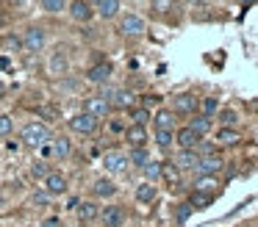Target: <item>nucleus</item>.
<instances>
[{
  "label": "nucleus",
  "mask_w": 258,
  "mask_h": 227,
  "mask_svg": "<svg viewBox=\"0 0 258 227\" xmlns=\"http://www.w3.org/2000/svg\"><path fill=\"white\" fill-rule=\"evenodd\" d=\"M50 127L45 125V122H28V125L23 127V144L31 149H39L45 147V144H50Z\"/></svg>",
  "instance_id": "obj_1"
},
{
  "label": "nucleus",
  "mask_w": 258,
  "mask_h": 227,
  "mask_svg": "<svg viewBox=\"0 0 258 227\" xmlns=\"http://www.w3.org/2000/svg\"><path fill=\"white\" fill-rule=\"evenodd\" d=\"M97 125H100V119H95V116L86 114V111L73 114V116L67 119V127L75 133V136H92V133L97 130Z\"/></svg>",
  "instance_id": "obj_2"
},
{
  "label": "nucleus",
  "mask_w": 258,
  "mask_h": 227,
  "mask_svg": "<svg viewBox=\"0 0 258 227\" xmlns=\"http://www.w3.org/2000/svg\"><path fill=\"white\" fill-rule=\"evenodd\" d=\"M100 97L108 100L111 111H125V108H134V94L128 89H103Z\"/></svg>",
  "instance_id": "obj_3"
},
{
  "label": "nucleus",
  "mask_w": 258,
  "mask_h": 227,
  "mask_svg": "<svg viewBox=\"0 0 258 227\" xmlns=\"http://www.w3.org/2000/svg\"><path fill=\"white\" fill-rule=\"evenodd\" d=\"M103 169L108 175H122V172H128V155L122 149H108V153H103Z\"/></svg>",
  "instance_id": "obj_4"
},
{
  "label": "nucleus",
  "mask_w": 258,
  "mask_h": 227,
  "mask_svg": "<svg viewBox=\"0 0 258 227\" xmlns=\"http://www.w3.org/2000/svg\"><path fill=\"white\" fill-rule=\"evenodd\" d=\"M20 39H23V50H28V53H39L47 44V33H45V28H39V25H31Z\"/></svg>",
  "instance_id": "obj_5"
},
{
  "label": "nucleus",
  "mask_w": 258,
  "mask_h": 227,
  "mask_svg": "<svg viewBox=\"0 0 258 227\" xmlns=\"http://www.w3.org/2000/svg\"><path fill=\"white\" fill-rule=\"evenodd\" d=\"M225 169V155L219 153H206L200 155V161H197V172L200 175H219V172Z\"/></svg>",
  "instance_id": "obj_6"
},
{
  "label": "nucleus",
  "mask_w": 258,
  "mask_h": 227,
  "mask_svg": "<svg viewBox=\"0 0 258 227\" xmlns=\"http://www.w3.org/2000/svg\"><path fill=\"white\" fill-rule=\"evenodd\" d=\"M145 31H147L145 20H142V17H136V14H125L122 20H119V33H122V36H128V39L145 36Z\"/></svg>",
  "instance_id": "obj_7"
},
{
  "label": "nucleus",
  "mask_w": 258,
  "mask_h": 227,
  "mask_svg": "<svg viewBox=\"0 0 258 227\" xmlns=\"http://www.w3.org/2000/svg\"><path fill=\"white\" fill-rule=\"evenodd\" d=\"M42 183H45V191L50 194V197H64V194L70 191V180H67V175H64V172H56V169H53Z\"/></svg>",
  "instance_id": "obj_8"
},
{
  "label": "nucleus",
  "mask_w": 258,
  "mask_h": 227,
  "mask_svg": "<svg viewBox=\"0 0 258 227\" xmlns=\"http://www.w3.org/2000/svg\"><path fill=\"white\" fill-rule=\"evenodd\" d=\"M111 75H114L111 61H97L95 66H89V69H86V81L95 83V86H103V83H108V81H111Z\"/></svg>",
  "instance_id": "obj_9"
},
{
  "label": "nucleus",
  "mask_w": 258,
  "mask_h": 227,
  "mask_svg": "<svg viewBox=\"0 0 258 227\" xmlns=\"http://www.w3.org/2000/svg\"><path fill=\"white\" fill-rule=\"evenodd\" d=\"M100 224L103 227H122L125 224V208L122 205H106V208H100Z\"/></svg>",
  "instance_id": "obj_10"
},
{
  "label": "nucleus",
  "mask_w": 258,
  "mask_h": 227,
  "mask_svg": "<svg viewBox=\"0 0 258 227\" xmlns=\"http://www.w3.org/2000/svg\"><path fill=\"white\" fill-rule=\"evenodd\" d=\"M84 111H86V114H92L95 119H103V116L111 114V105H108L106 97H100V94H92V97L84 100Z\"/></svg>",
  "instance_id": "obj_11"
},
{
  "label": "nucleus",
  "mask_w": 258,
  "mask_h": 227,
  "mask_svg": "<svg viewBox=\"0 0 258 227\" xmlns=\"http://www.w3.org/2000/svg\"><path fill=\"white\" fill-rule=\"evenodd\" d=\"M75 216H78V224H95L97 216H100V205H97L95 199H84V202H78V208H75Z\"/></svg>",
  "instance_id": "obj_12"
},
{
  "label": "nucleus",
  "mask_w": 258,
  "mask_h": 227,
  "mask_svg": "<svg viewBox=\"0 0 258 227\" xmlns=\"http://www.w3.org/2000/svg\"><path fill=\"white\" fill-rule=\"evenodd\" d=\"M67 11L75 22H89L95 17V9H92L89 0H73V3H67Z\"/></svg>",
  "instance_id": "obj_13"
},
{
  "label": "nucleus",
  "mask_w": 258,
  "mask_h": 227,
  "mask_svg": "<svg viewBox=\"0 0 258 227\" xmlns=\"http://www.w3.org/2000/svg\"><path fill=\"white\" fill-rule=\"evenodd\" d=\"M197 161H200V153L197 149H178V155H175L172 164L178 166V172H197Z\"/></svg>",
  "instance_id": "obj_14"
},
{
  "label": "nucleus",
  "mask_w": 258,
  "mask_h": 227,
  "mask_svg": "<svg viewBox=\"0 0 258 227\" xmlns=\"http://www.w3.org/2000/svg\"><path fill=\"white\" fill-rule=\"evenodd\" d=\"M175 111L172 114H197V108H200V100L195 97V94H189V92H183V94H178V97H175Z\"/></svg>",
  "instance_id": "obj_15"
},
{
  "label": "nucleus",
  "mask_w": 258,
  "mask_h": 227,
  "mask_svg": "<svg viewBox=\"0 0 258 227\" xmlns=\"http://www.w3.org/2000/svg\"><path fill=\"white\" fill-rule=\"evenodd\" d=\"M114 194H117V183L108 180V177H97L92 183V197L95 199H111Z\"/></svg>",
  "instance_id": "obj_16"
},
{
  "label": "nucleus",
  "mask_w": 258,
  "mask_h": 227,
  "mask_svg": "<svg viewBox=\"0 0 258 227\" xmlns=\"http://www.w3.org/2000/svg\"><path fill=\"white\" fill-rule=\"evenodd\" d=\"M219 186H222V180H219L217 175H200L195 183H191V191H203V194H219Z\"/></svg>",
  "instance_id": "obj_17"
},
{
  "label": "nucleus",
  "mask_w": 258,
  "mask_h": 227,
  "mask_svg": "<svg viewBox=\"0 0 258 227\" xmlns=\"http://www.w3.org/2000/svg\"><path fill=\"white\" fill-rule=\"evenodd\" d=\"M203 138L197 136L195 130H189V127H180V130H175V144H178L180 149H197L200 147Z\"/></svg>",
  "instance_id": "obj_18"
},
{
  "label": "nucleus",
  "mask_w": 258,
  "mask_h": 227,
  "mask_svg": "<svg viewBox=\"0 0 258 227\" xmlns=\"http://www.w3.org/2000/svg\"><path fill=\"white\" fill-rule=\"evenodd\" d=\"M134 197H136V202L139 205H150L153 199L158 197V186L156 183H139V186H136V191H134Z\"/></svg>",
  "instance_id": "obj_19"
},
{
  "label": "nucleus",
  "mask_w": 258,
  "mask_h": 227,
  "mask_svg": "<svg viewBox=\"0 0 258 227\" xmlns=\"http://www.w3.org/2000/svg\"><path fill=\"white\" fill-rule=\"evenodd\" d=\"M125 141L131 144V149H134V147H147V130L142 125L125 127Z\"/></svg>",
  "instance_id": "obj_20"
},
{
  "label": "nucleus",
  "mask_w": 258,
  "mask_h": 227,
  "mask_svg": "<svg viewBox=\"0 0 258 227\" xmlns=\"http://www.w3.org/2000/svg\"><path fill=\"white\" fill-rule=\"evenodd\" d=\"M150 119L156 130H175V114L169 108H158L156 116H150Z\"/></svg>",
  "instance_id": "obj_21"
},
{
  "label": "nucleus",
  "mask_w": 258,
  "mask_h": 227,
  "mask_svg": "<svg viewBox=\"0 0 258 227\" xmlns=\"http://www.w3.org/2000/svg\"><path fill=\"white\" fill-rule=\"evenodd\" d=\"M50 149H53V158H70L73 155V141H70L67 136H56L50 138Z\"/></svg>",
  "instance_id": "obj_22"
},
{
  "label": "nucleus",
  "mask_w": 258,
  "mask_h": 227,
  "mask_svg": "<svg viewBox=\"0 0 258 227\" xmlns=\"http://www.w3.org/2000/svg\"><path fill=\"white\" fill-rule=\"evenodd\" d=\"M189 130H195L197 136H206V133H211V127H214V119H208V116H203V114H191V119H189Z\"/></svg>",
  "instance_id": "obj_23"
},
{
  "label": "nucleus",
  "mask_w": 258,
  "mask_h": 227,
  "mask_svg": "<svg viewBox=\"0 0 258 227\" xmlns=\"http://www.w3.org/2000/svg\"><path fill=\"white\" fill-rule=\"evenodd\" d=\"M92 9H95L103 20H114V17L119 14V0H95Z\"/></svg>",
  "instance_id": "obj_24"
},
{
  "label": "nucleus",
  "mask_w": 258,
  "mask_h": 227,
  "mask_svg": "<svg viewBox=\"0 0 258 227\" xmlns=\"http://www.w3.org/2000/svg\"><path fill=\"white\" fill-rule=\"evenodd\" d=\"M47 69H50V75H67V69H70V58H67V53L56 50V53L50 55V64H47Z\"/></svg>",
  "instance_id": "obj_25"
},
{
  "label": "nucleus",
  "mask_w": 258,
  "mask_h": 227,
  "mask_svg": "<svg viewBox=\"0 0 258 227\" xmlns=\"http://www.w3.org/2000/svg\"><path fill=\"white\" fill-rule=\"evenodd\" d=\"M161 177L169 183V188H178L180 186V172L172 161H161Z\"/></svg>",
  "instance_id": "obj_26"
},
{
  "label": "nucleus",
  "mask_w": 258,
  "mask_h": 227,
  "mask_svg": "<svg viewBox=\"0 0 258 227\" xmlns=\"http://www.w3.org/2000/svg\"><path fill=\"white\" fill-rule=\"evenodd\" d=\"M214 199H217V194H203V191H191L189 194L191 210H206L208 205H214Z\"/></svg>",
  "instance_id": "obj_27"
},
{
  "label": "nucleus",
  "mask_w": 258,
  "mask_h": 227,
  "mask_svg": "<svg viewBox=\"0 0 258 227\" xmlns=\"http://www.w3.org/2000/svg\"><path fill=\"white\" fill-rule=\"evenodd\" d=\"M147 161H150L147 147H134V149L128 153V166H134V169H145Z\"/></svg>",
  "instance_id": "obj_28"
},
{
  "label": "nucleus",
  "mask_w": 258,
  "mask_h": 227,
  "mask_svg": "<svg viewBox=\"0 0 258 227\" xmlns=\"http://www.w3.org/2000/svg\"><path fill=\"white\" fill-rule=\"evenodd\" d=\"M217 141L222 144V147H236V144L241 141V136L236 133V127H219V130H217Z\"/></svg>",
  "instance_id": "obj_29"
},
{
  "label": "nucleus",
  "mask_w": 258,
  "mask_h": 227,
  "mask_svg": "<svg viewBox=\"0 0 258 227\" xmlns=\"http://www.w3.org/2000/svg\"><path fill=\"white\" fill-rule=\"evenodd\" d=\"M0 47L6 50V53H20L23 50V39L14 36V33H6V36H0Z\"/></svg>",
  "instance_id": "obj_30"
},
{
  "label": "nucleus",
  "mask_w": 258,
  "mask_h": 227,
  "mask_svg": "<svg viewBox=\"0 0 258 227\" xmlns=\"http://www.w3.org/2000/svg\"><path fill=\"white\" fill-rule=\"evenodd\" d=\"M28 202L34 205V208H50L53 197H50V194L45 191V188H36V191L31 194V197H28Z\"/></svg>",
  "instance_id": "obj_31"
},
{
  "label": "nucleus",
  "mask_w": 258,
  "mask_h": 227,
  "mask_svg": "<svg viewBox=\"0 0 258 227\" xmlns=\"http://www.w3.org/2000/svg\"><path fill=\"white\" fill-rule=\"evenodd\" d=\"M200 114L214 119V114H219V100L217 97H203L200 100Z\"/></svg>",
  "instance_id": "obj_32"
},
{
  "label": "nucleus",
  "mask_w": 258,
  "mask_h": 227,
  "mask_svg": "<svg viewBox=\"0 0 258 227\" xmlns=\"http://www.w3.org/2000/svg\"><path fill=\"white\" fill-rule=\"evenodd\" d=\"M50 164H47V161H34V164H31V177H34V180H45L47 175H50Z\"/></svg>",
  "instance_id": "obj_33"
},
{
  "label": "nucleus",
  "mask_w": 258,
  "mask_h": 227,
  "mask_svg": "<svg viewBox=\"0 0 258 227\" xmlns=\"http://www.w3.org/2000/svg\"><path fill=\"white\" fill-rule=\"evenodd\" d=\"M142 172H145L147 183H156V180H161V161H147V166H145Z\"/></svg>",
  "instance_id": "obj_34"
},
{
  "label": "nucleus",
  "mask_w": 258,
  "mask_h": 227,
  "mask_svg": "<svg viewBox=\"0 0 258 227\" xmlns=\"http://www.w3.org/2000/svg\"><path fill=\"white\" fill-rule=\"evenodd\" d=\"M156 144L158 149H169L175 144V130H156Z\"/></svg>",
  "instance_id": "obj_35"
},
{
  "label": "nucleus",
  "mask_w": 258,
  "mask_h": 227,
  "mask_svg": "<svg viewBox=\"0 0 258 227\" xmlns=\"http://www.w3.org/2000/svg\"><path fill=\"white\" fill-rule=\"evenodd\" d=\"M42 11L47 14H58V11H67V0H39Z\"/></svg>",
  "instance_id": "obj_36"
},
{
  "label": "nucleus",
  "mask_w": 258,
  "mask_h": 227,
  "mask_svg": "<svg viewBox=\"0 0 258 227\" xmlns=\"http://www.w3.org/2000/svg\"><path fill=\"white\" fill-rule=\"evenodd\" d=\"M219 122H222V127H236V122H239L236 108H219Z\"/></svg>",
  "instance_id": "obj_37"
},
{
  "label": "nucleus",
  "mask_w": 258,
  "mask_h": 227,
  "mask_svg": "<svg viewBox=\"0 0 258 227\" xmlns=\"http://www.w3.org/2000/svg\"><path fill=\"white\" fill-rule=\"evenodd\" d=\"M131 119H134V125H142V127H145L147 122H150V111L142 108V105H134V108H131Z\"/></svg>",
  "instance_id": "obj_38"
},
{
  "label": "nucleus",
  "mask_w": 258,
  "mask_h": 227,
  "mask_svg": "<svg viewBox=\"0 0 258 227\" xmlns=\"http://www.w3.org/2000/svg\"><path fill=\"white\" fill-rule=\"evenodd\" d=\"M14 133V119L9 114H0V138H9Z\"/></svg>",
  "instance_id": "obj_39"
},
{
  "label": "nucleus",
  "mask_w": 258,
  "mask_h": 227,
  "mask_svg": "<svg viewBox=\"0 0 258 227\" xmlns=\"http://www.w3.org/2000/svg\"><path fill=\"white\" fill-rule=\"evenodd\" d=\"M150 6L156 14H167V11L175 9V0H150Z\"/></svg>",
  "instance_id": "obj_40"
},
{
  "label": "nucleus",
  "mask_w": 258,
  "mask_h": 227,
  "mask_svg": "<svg viewBox=\"0 0 258 227\" xmlns=\"http://www.w3.org/2000/svg\"><path fill=\"white\" fill-rule=\"evenodd\" d=\"M39 114L45 116V119H50V122H56L58 116H61V114H58V108H56V105H42V108H39Z\"/></svg>",
  "instance_id": "obj_41"
},
{
  "label": "nucleus",
  "mask_w": 258,
  "mask_h": 227,
  "mask_svg": "<svg viewBox=\"0 0 258 227\" xmlns=\"http://www.w3.org/2000/svg\"><path fill=\"white\" fill-rule=\"evenodd\" d=\"M156 103H161V97H158V94H150V97L145 94V97H142V108H147V111H150V105H156Z\"/></svg>",
  "instance_id": "obj_42"
},
{
  "label": "nucleus",
  "mask_w": 258,
  "mask_h": 227,
  "mask_svg": "<svg viewBox=\"0 0 258 227\" xmlns=\"http://www.w3.org/2000/svg\"><path fill=\"white\" fill-rule=\"evenodd\" d=\"M178 208H180V210H178V221H186V216L191 213V205L183 202V205H178Z\"/></svg>",
  "instance_id": "obj_43"
},
{
  "label": "nucleus",
  "mask_w": 258,
  "mask_h": 227,
  "mask_svg": "<svg viewBox=\"0 0 258 227\" xmlns=\"http://www.w3.org/2000/svg\"><path fill=\"white\" fill-rule=\"evenodd\" d=\"M108 127H111L114 133H125V125H122V122H119V119H114V122H111V125H108Z\"/></svg>",
  "instance_id": "obj_44"
},
{
  "label": "nucleus",
  "mask_w": 258,
  "mask_h": 227,
  "mask_svg": "<svg viewBox=\"0 0 258 227\" xmlns=\"http://www.w3.org/2000/svg\"><path fill=\"white\" fill-rule=\"evenodd\" d=\"M42 227H61V219H56V216H50V219H45V224Z\"/></svg>",
  "instance_id": "obj_45"
},
{
  "label": "nucleus",
  "mask_w": 258,
  "mask_h": 227,
  "mask_svg": "<svg viewBox=\"0 0 258 227\" xmlns=\"http://www.w3.org/2000/svg\"><path fill=\"white\" fill-rule=\"evenodd\" d=\"M203 6H211V0H191V9H203Z\"/></svg>",
  "instance_id": "obj_46"
},
{
  "label": "nucleus",
  "mask_w": 258,
  "mask_h": 227,
  "mask_svg": "<svg viewBox=\"0 0 258 227\" xmlns=\"http://www.w3.org/2000/svg\"><path fill=\"white\" fill-rule=\"evenodd\" d=\"M78 202H81V199H78V197H73V199L67 202V208H70V210H75V208H78Z\"/></svg>",
  "instance_id": "obj_47"
},
{
  "label": "nucleus",
  "mask_w": 258,
  "mask_h": 227,
  "mask_svg": "<svg viewBox=\"0 0 258 227\" xmlns=\"http://www.w3.org/2000/svg\"><path fill=\"white\" fill-rule=\"evenodd\" d=\"M3 97H6V83L0 81V100H3Z\"/></svg>",
  "instance_id": "obj_48"
},
{
  "label": "nucleus",
  "mask_w": 258,
  "mask_h": 227,
  "mask_svg": "<svg viewBox=\"0 0 258 227\" xmlns=\"http://www.w3.org/2000/svg\"><path fill=\"white\" fill-rule=\"evenodd\" d=\"M244 227H258V224H244Z\"/></svg>",
  "instance_id": "obj_49"
},
{
  "label": "nucleus",
  "mask_w": 258,
  "mask_h": 227,
  "mask_svg": "<svg viewBox=\"0 0 258 227\" xmlns=\"http://www.w3.org/2000/svg\"><path fill=\"white\" fill-rule=\"evenodd\" d=\"M255 111H258V100H255Z\"/></svg>",
  "instance_id": "obj_50"
},
{
  "label": "nucleus",
  "mask_w": 258,
  "mask_h": 227,
  "mask_svg": "<svg viewBox=\"0 0 258 227\" xmlns=\"http://www.w3.org/2000/svg\"><path fill=\"white\" fill-rule=\"evenodd\" d=\"M0 205H3V197H0Z\"/></svg>",
  "instance_id": "obj_51"
}]
</instances>
